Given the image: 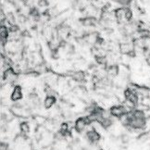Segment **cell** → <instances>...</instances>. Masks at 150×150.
<instances>
[{
    "label": "cell",
    "instance_id": "1",
    "mask_svg": "<svg viewBox=\"0 0 150 150\" xmlns=\"http://www.w3.org/2000/svg\"><path fill=\"white\" fill-rule=\"evenodd\" d=\"M109 112L111 113V115L115 118L120 119L122 116H124L125 114L130 112V110L127 108L124 105H120V106H113L109 109Z\"/></svg>",
    "mask_w": 150,
    "mask_h": 150
},
{
    "label": "cell",
    "instance_id": "2",
    "mask_svg": "<svg viewBox=\"0 0 150 150\" xmlns=\"http://www.w3.org/2000/svg\"><path fill=\"white\" fill-rule=\"evenodd\" d=\"M18 75L19 74L15 71L13 68L9 67L7 69V70H5V71L3 73V79L5 81H7L8 83L13 84L17 81V79H18Z\"/></svg>",
    "mask_w": 150,
    "mask_h": 150
},
{
    "label": "cell",
    "instance_id": "3",
    "mask_svg": "<svg viewBox=\"0 0 150 150\" xmlns=\"http://www.w3.org/2000/svg\"><path fill=\"white\" fill-rule=\"evenodd\" d=\"M22 96H23V94H22L21 87L20 85H15L12 93L10 95V99L13 102H18L22 98Z\"/></svg>",
    "mask_w": 150,
    "mask_h": 150
},
{
    "label": "cell",
    "instance_id": "4",
    "mask_svg": "<svg viewBox=\"0 0 150 150\" xmlns=\"http://www.w3.org/2000/svg\"><path fill=\"white\" fill-rule=\"evenodd\" d=\"M86 138H87V140L91 143V144H96L97 142H98L100 140V134L99 132H97L96 130H90L88 131L87 132H86Z\"/></svg>",
    "mask_w": 150,
    "mask_h": 150
},
{
    "label": "cell",
    "instance_id": "5",
    "mask_svg": "<svg viewBox=\"0 0 150 150\" xmlns=\"http://www.w3.org/2000/svg\"><path fill=\"white\" fill-rule=\"evenodd\" d=\"M87 122H86V120H85V118H78L76 120V122H75L74 123V128L75 130H76L77 132H79V134H81V132H83L85 128H86V126H87Z\"/></svg>",
    "mask_w": 150,
    "mask_h": 150
},
{
    "label": "cell",
    "instance_id": "6",
    "mask_svg": "<svg viewBox=\"0 0 150 150\" xmlns=\"http://www.w3.org/2000/svg\"><path fill=\"white\" fill-rule=\"evenodd\" d=\"M79 21L82 23V25H83L85 27H93V26H96L97 23V21L94 16L84 17V18L80 19Z\"/></svg>",
    "mask_w": 150,
    "mask_h": 150
},
{
    "label": "cell",
    "instance_id": "7",
    "mask_svg": "<svg viewBox=\"0 0 150 150\" xmlns=\"http://www.w3.org/2000/svg\"><path fill=\"white\" fill-rule=\"evenodd\" d=\"M124 96H125L126 99L134 102L135 105L138 103V95L131 88H128L124 91Z\"/></svg>",
    "mask_w": 150,
    "mask_h": 150
},
{
    "label": "cell",
    "instance_id": "8",
    "mask_svg": "<svg viewBox=\"0 0 150 150\" xmlns=\"http://www.w3.org/2000/svg\"><path fill=\"white\" fill-rule=\"evenodd\" d=\"M106 70V72H107V75L108 77H111V78H114L119 75L120 73V68L118 65L116 64H112L110 66H108V68L105 69Z\"/></svg>",
    "mask_w": 150,
    "mask_h": 150
},
{
    "label": "cell",
    "instance_id": "9",
    "mask_svg": "<svg viewBox=\"0 0 150 150\" xmlns=\"http://www.w3.org/2000/svg\"><path fill=\"white\" fill-rule=\"evenodd\" d=\"M126 9L127 8H119L115 10L114 15H115V18L119 22H122L125 20V16H126Z\"/></svg>",
    "mask_w": 150,
    "mask_h": 150
},
{
    "label": "cell",
    "instance_id": "10",
    "mask_svg": "<svg viewBox=\"0 0 150 150\" xmlns=\"http://www.w3.org/2000/svg\"><path fill=\"white\" fill-rule=\"evenodd\" d=\"M71 79L77 83H83L85 81V73L82 71L71 72Z\"/></svg>",
    "mask_w": 150,
    "mask_h": 150
},
{
    "label": "cell",
    "instance_id": "11",
    "mask_svg": "<svg viewBox=\"0 0 150 150\" xmlns=\"http://www.w3.org/2000/svg\"><path fill=\"white\" fill-rule=\"evenodd\" d=\"M0 35H1V41H2V45H5L7 43V40L9 36V30L7 26L1 25L0 28Z\"/></svg>",
    "mask_w": 150,
    "mask_h": 150
},
{
    "label": "cell",
    "instance_id": "12",
    "mask_svg": "<svg viewBox=\"0 0 150 150\" xmlns=\"http://www.w3.org/2000/svg\"><path fill=\"white\" fill-rule=\"evenodd\" d=\"M132 49H134V45H132L130 43H122L120 45V51L122 54L127 55Z\"/></svg>",
    "mask_w": 150,
    "mask_h": 150
},
{
    "label": "cell",
    "instance_id": "13",
    "mask_svg": "<svg viewBox=\"0 0 150 150\" xmlns=\"http://www.w3.org/2000/svg\"><path fill=\"white\" fill-rule=\"evenodd\" d=\"M57 102V98L55 96H47V97L44 100V106L45 108H50L55 105Z\"/></svg>",
    "mask_w": 150,
    "mask_h": 150
},
{
    "label": "cell",
    "instance_id": "14",
    "mask_svg": "<svg viewBox=\"0 0 150 150\" xmlns=\"http://www.w3.org/2000/svg\"><path fill=\"white\" fill-rule=\"evenodd\" d=\"M100 125L102 126L103 129H108L113 125V120L111 117L109 118H104L103 120L100 122Z\"/></svg>",
    "mask_w": 150,
    "mask_h": 150
},
{
    "label": "cell",
    "instance_id": "15",
    "mask_svg": "<svg viewBox=\"0 0 150 150\" xmlns=\"http://www.w3.org/2000/svg\"><path fill=\"white\" fill-rule=\"evenodd\" d=\"M132 115L134 118H137V119H146V114L144 110H141V109H132Z\"/></svg>",
    "mask_w": 150,
    "mask_h": 150
},
{
    "label": "cell",
    "instance_id": "16",
    "mask_svg": "<svg viewBox=\"0 0 150 150\" xmlns=\"http://www.w3.org/2000/svg\"><path fill=\"white\" fill-rule=\"evenodd\" d=\"M20 129H21V134H28V132H30V126H29V124L26 122H23L20 124Z\"/></svg>",
    "mask_w": 150,
    "mask_h": 150
},
{
    "label": "cell",
    "instance_id": "17",
    "mask_svg": "<svg viewBox=\"0 0 150 150\" xmlns=\"http://www.w3.org/2000/svg\"><path fill=\"white\" fill-rule=\"evenodd\" d=\"M34 71L38 72L39 74H42V73H45L47 71V68L44 64H38L35 68H34Z\"/></svg>",
    "mask_w": 150,
    "mask_h": 150
},
{
    "label": "cell",
    "instance_id": "18",
    "mask_svg": "<svg viewBox=\"0 0 150 150\" xmlns=\"http://www.w3.org/2000/svg\"><path fill=\"white\" fill-rule=\"evenodd\" d=\"M7 20H8V23H9L10 25L16 24V21H17V20H16L15 16H14V14H13L12 12H8V13L7 14Z\"/></svg>",
    "mask_w": 150,
    "mask_h": 150
},
{
    "label": "cell",
    "instance_id": "19",
    "mask_svg": "<svg viewBox=\"0 0 150 150\" xmlns=\"http://www.w3.org/2000/svg\"><path fill=\"white\" fill-rule=\"evenodd\" d=\"M8 30H9V33H20V27L17 24H13L9 26Z\"/></svg>",
    "mask_w": 150,
    "mask_h": 150
},
{
    "label": "cell",
    "instance_id": "20",
    "mask_svg": "<svg viewBox=\"0 0 150 150\" xmlns=\"http://www.w3.org/2000/svg\"><path fill=\"white\" fill-rule=\"evenodd\" d=\"M132 19V11L131 10L130 8H127V9H126L125 20H126V21H130V22H131Z\"/></svg>",
    "mask_w": 150,
    "mask_h": 150
},
{
    "label": "cell",
    "instance_id": "21",
    "mask_svg": "<svg viewBox=\"0 0 150 150\" xmlns=\"http://www.w3.org/2000/svg\"><path fill=\"white\" fill-rule=\"evenodd\" d=\"M37 5L40 8H47L49 6V2L47 1V0H38Z\"/></svg>",
    "mask_w": 150,
    "mask_h": 150
},
{
    "label": "cell",
    "instance_id": "22",
    "mask_svg": "<svg viewBox=\"0 0 150 150\" xmlns=\"http://www.w3.org/2000/svg\"><path fill=\"white\" fill-rule=\"evenodd\" d=\"M117 3L122 5L123 8H126L132 3V0H117Z\"/></svg>",
    "mask_w": 150,
    "mask_h": 150
},
{
    "label": "cell",
    "instance_id": "23",
    "mask_svg": "<svg viewBox=\"0 0 150 150\" xmlns=\"http://www.w3.org/2000/svg\"><path fill=\"white\" fill-rule=\"evenodd\" d=\"M120 138V141H122V144H127L130 141V136L128 134H122Z\"/></svg>",
    "mask_w": 150,
    "mask_h": 150
},
{
    "label": "cell",
    "instance_id": "24",
    "mask_svg": "<svg viewBox=\"0 0 150 150\" xmlns=\"http://www.w3.org/2000/svg\"><path fill=\"white\" fill-rule=\"evenodd\" d=\"M18 21H19V22H21V23H26L27 21H28V19H27V17H26L25 15L19 14Z\"/></svg>",
    "mask_w": 150,
    "mask_h": 150
},
{
    "label": "cell",
    "instance_id": "25",
    "mask_svg": "<svg viewBox=\"0 0 150 150\" xmlns=\"http://www.w3.org/2000/svg\"><path fill=\"white\" fill-rule=\"evenodd\" d=\"M21 37H25V38H30L32 35H31V33H30V32L29 31H27V30H24V31H22L21 33Z\"/></svg>",
    "mask_w": 150,
    "mask_h": 150
},
{
    "label": "cell",
    "instance_id": "26",
    "mask_svg": "<svg viewBox=\"0 0 150 150\" xmlns=\"http://www.w3.org/2000/svg\"><path fill=\"white\" fill-rule=\"evenodd\" d=\"M0 149L1 150H8V145L5 142H1V144H0Z\"/></svg>",
    "mask_w": 150,
    "mask_h": 150
},
{
    "label": "cell",
    "instance_id": "27",
    "mask_svg": "<svg viewBox=\"0 0 150 150\" xmlns=\"http://www.w3.org/2000/svg\"><path fill=\"white\" fill-rule=\"evenodd\" d=\"M98 150H102V149H98Z\"/></svg>",
    "mask_w": 150,
    "mask_h": 150
}]
</instances>
